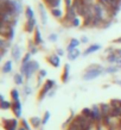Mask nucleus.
Instances as JSON below:
<instances>
[{"label":"nucleus","mask_w":121,"mask_h":130,"mask_svg":"<svg viewBox=\"0 0 121 130\" xmlns=\"http://www.w3.org/2000/svg\"><path fill=\"white\" fill-rule=\"evenodd\" d=\"M36 72H39V63L37 61H30L29 63H21L20 66V73L30 80L32 78V75L35 74Z\"/></svg>","instance_id":"1"},{"label":"nucleus","mask_w":121,"mask_h":130,"mask_svg":"<svg viewBox=\"0 0 121 130\" xmlns=\"http://www.w3.org/2000/svg\"><path fill=\"white\" fill-rule=\"evenodd\" d=\"M102 73H105V68L99 66V64H91L90 67H88V69L86 71V73L83 74V80H93L99 78Z\"/></svg>","instance_id":"2"},{"label":"nucleus","mask_w":121,"mask_h":130,"mask_svg":"<svg viewBox=\"0 0 121 130\" xmlns=\"http://www.w3.org/2000/svg\"><path fill=\"white\" fill-rule=\"evenodd\" d=\"M55 85H56L55 80H51V79L46 80L45 84L43 85V88L40 90V93H39V100H43L45 97H47V93H49L51 90H54Z\"/></svg>","instance_id":"3"},{"label":"nucleus","mask_w":121,"mask_h":130,"mask_svg":"<svg viewBox=\"0 0 121 130\" xmlns=\"http://www.w3.org/2000/svg\"><path fill=\"white\" fill-rule=\"evenodd\" d=\"M91 119L95 123L103 122V115H102L101 106L100 105H93L91 106Z\"/></svg>","instance_id":"4"},{"label":"nucleus","mask_w":121,"mask_h":130,"mask_svg":"<svg viewBox=\"0 0 121 130\" xmlns=\"http://www.w3.org/2000/svg\"><path fill=\"white\" fill-rule=\"evenodd\" d=\"M4 122V128L6 130H18L20 124H18L17 118H12V119H3Z\"/></svg>","instance_id":"5"},{"label":"nucleus","mask_w":121,"mask_h":130,"mask_svg":"<svg viewBox=\"0 0 121 130\" xmlns=\"http://www.w3.org/2000/svg\"><path fill=\"white\" fill-rule=\"evenodd\" d=\"M12 111L16 116V118H21L23 115V106H21V102H12Z\"/></svg>","instance_id":"6"},{"label":"nucleus","mask_w":121,"mask_h":130,"mask_svg":"<svg viewBox=\"0 0 121 130\" xmlns=\"http://www.w3.org/2000/svg\"><path fill=\"white\" fill-rule=\"evenodd\" d=\"M11 55H12V59L13 61H16V62H19L21 59V48L18 45V44H14L11 49Z\"/></svg>","instance_id":"7"},{"label":"nucleus","mask_w":121,"mask_h":130,"mask_svg":"<svg viewBox=\"0 0 121 130\" xmlns=\"http://www.w3.org/2000/svg\"><path fill=\"white\" fill-rule=\"evenodd\" d=\"M76 17H77V11H76V8H75L74 6L66 8L65 16H64V20H65V22L71 23V22H72V19H75Z\"/></svg>","instance_id":"8"},{"label":"nucleus","mask_w":121,"mask_h":130,"mask_svg":"<svg viewBox=\"0 0 121 130\" xmlns=\"http://www.w3.org/2000/svg\"><path fill=\"white\" fill-rule=\"evenodd\" d=\"M100 106H101V111H102V115H103V119L112 115V112H113V105H112V103H109V104H101Z\"/></svg>","instance_id":"9"},{"label":"nucleus","mask_w":121,"mask_h":130,"mask_svg":"<svg viewBox=\"0 0 121 130\" xmlns=\"http://www.w3.org/2000/svg\"><path fill=\"white\" fill-rule=\"evenodd\" d=\"M72 6L76 8L78 16H82L83 10H84V7H86V3H84V0H74Z\"/></svg>","instance_id":"10"},{"label":"nucleus","mask_w":121,"mask_h":130,"mask_svg":"<svg viewBox=\"0 0 121 130\" xmlns=\"http://www.w3.org/2000/svg\"><path fill=\"white\" fill-rule=\"evenodd\" d=\"M47 62L50 63L52 67H59L61 66V59L57 54H52L47 57Z\"/></svg>","instance_id":"11"},{"label":"nucleus","mask_w":121,"mask_h":130,"mask_svg":"<svg viewBox=\"0 0 121 130\" xmlns=\"http://www.w3.org/2000/svg\"><path fill=\"white\" fill-rule=\"evenodd\" d=\"M38 12H39V16H40V20H42V24H43V25H46V22H47L46 11H45V7H44L43 4H39V5H38Z\"/></svg>","instance_id":"12"},{"label":"nucleus","mask_w":121,"mask_h":130,"mask_svg":"<svg viewBox=\"0 0 121 130\" xmlns=\"http://www.w3.org/2000/svg\"><path fill=\"white\" fill-rule=\"evenodd\" d=\"M101 49V45L100 44H91V45H89V47L87 48L86 50L83 51V55L84 56H88L90 55V54H93V53H95V51H98Z\"/></svg>","instance_id":"13"},{"label":"nucleus","mask_w":121,"mask_h":130,"mask_svg":"<svg viewBox=\"0 0 121 130\" xmlns=\"http://www.w3.org/2000/svg\"><path fill=\"white\" fill-rule=\"evenodd\" d=\"M30 123H31V125L35 128V129H39L40 126L43 125V121L39 118L38 116H33L30 118Z\"/></svg>","instance_id":"14"},{"label":"nucleus","mask_w":121,"mask_h":130,"mask_svg":"<svg viewBox=\"0 0 121 130\" xmlns=\"http://www.w3.org/2000/svg\"><path fill=\"white\" fill-rule=\"evenodd\" d=\"M36 28H37V25H36V19H30V20H26V23H25V30L28 32H32L35 31Z\"/></svg>","instance_id":"15"},{"label":"nucleus","mask_w":121,"mask_h":130,"mask_svg":"<svg viewBox=\"0 0 121 130\" xmlns=\"http://www.w3.org/2000/svg\"><path fill=\"white\" fill-rule=\"evenodd\" d=\"M33 42H35L37 45H42L43 44V37H42V34H40V30L37 26L35 30V38H33Z\"/></svg>","instance_id":"16"},{"label":"nucleus","mask_w":121,"mask_h":130,"mask_svg":"<svg viewBox=\"0 0 121 130\" xmlns=\"http://www.w3.org/2000/svg\"><path fill=\"white\" fill-rule=\"evenodd\" d=\"M12 66H13V62H12L11 60H7V61L4 63L3 68H1V72H3L4 74H8V73H11L12 72Z\"/></svg>","instance_id":"17"},{"label":"nucleus","mask_w":121,"mask_h":130,"mask_svg":"<svg viewBox=\"0 0 121 130\" xmlns=\"http://www.w3.org/2000/svg\"><path fill=\"white\" fill-rule=\"evenodd\" d=\"M44 3L50 8H58L59 6H61L62 0H44Z\"/></svg>","instance_id":"18"},{"label":"nucleus","mask_w":121,"mask_h":130,"mask_svg":"<svg viewBox=\"0 0 121 130\" xmlns=\"http://www.w3.org/2000/svg\"><path fill=\"white\" fill-rule=\"evenodd\" d=\"M69 74H70V66L66 63V64H64V69H63V74H62L63 83H66L69 80Z\"/></svg>","instance_id":"19"},{"label":"nucleus","mask_w":121,"mask_h":130,"mask_svg":"<svg viewBox=\"0 0 121 130\" xmlns=\"http://www.w3.org/2000/svg\"><path fill=\"white\" fill-rule=\"evenodd\" d=\"M80 44H81V41L76 40V38H71L70 43L68 44V47H66V51H71L72 49H76Z\"/></svg>","instance_id":"20"},{"label":"nucleus","mask_w":121,"mask_h":130,"mask_svg":"<svg viewBox=\"0 0 121 130\" xmlns=\"http://www.w3.org/2000/svg\"><path fill=\"white\" fill-rule=\"evenodd\" d=\"M80 55H81V51L78 50L77 48H76V49H72L71 51H68V59L70 60V61H74V60H76Z\"/></svg>","instance_id":"21"},{"label":"nucleus","mask_w":121,"mask_h":130,"mask_svg":"<svg viewBox=\"0 0 121 130\" xmlns=\"http://www.w3.org/2000/svg\"><path fill=\"white\" fill-rule=\"evenodd\" d=\"M119 55H117L115 51H113V53H110L109 55L107 56V61L109 63H115V64H117V62H119Z\"/></svg>","instance_id":"22"},{"label":"nucleus","mask_w":121,"mask_h":130,"mask_svg":"<svg viewBox=\"0 0 121 130\" xmlns=\"http://www.w3.org/2000/svg\"><path fill=\"white\" fill-rule=\"evenodd\" d=\"M3 37H5L7 41L12 42V41H13V38H14V26H10V29L7 30V32H6Z\"/></svg>","instance_id":"23"},{"label":"nucleus","mask_w":121,"mask_h":130,"mask_svg":"<svg viewBox=\"0 0 121 130\" xmlns=\"http://www.w3.org/2000/svg\"><path fill=\"white\" fill-rule=\"evenodd\" d=\"M13 80H14V84H16V85L21 86L24 84V75L21 74V73H17V74H14V76H13Z\"/></svg>","instance_id":"24"},{"label":"nucleus","mask_w":121,"mask_h":130,"mask_svg":"<svg viewBox=\"0 0 121 130\" xmlns=\"http://www.w3.org/2000/svg\"><path fill=\"white\" fill-rule=\"evenodd\" d=\"M25 17H26V20L33 19L35 18V13H33V10L30 6H26L25 7Z\"/></svg>","instance_id":"25"},{"label":"nucleus","mask_w":121,"mask_h":130,"mask_svg":"<svg viewBox=\"0 0 121 130\" xmlns=\"http://www.w3.org/2000/svg\"><path fill=\"white\" fill-rule=\"evenodd\" d=\"M29 53H31L32 55L38 53V45L35 42H29Z\"/></svg>","instance_id":"26"},{"label":"nucleus","mask_w":121,"mask_h":130,"mask_svg":"<svg viewBox=\"0 0 121 130\" xmlns=\"http://www.w3.org/2000/svg\"><path fill=\"white\" fill-rule=\"evenodd\" d=\"M0 109H1V110H10V109H12V102L1 100V102H0Z\"/></svg>","instance_id":"27"},{"label":"nucleus","mask_w":121,"mask_h":130,"mask_svg":"<svg viewBox=\"0 0 121 130\" xmlns=\"http://www.w3.org/2000/svg\"><path fill=\"white\" fill-rule=\"evenodd\" d=\"M14 7H16V14L19 16L20 13L23 12V5L20 0H14Z\"/></svg>","instance_id":"28"},{"label":"nucleus","mask_w":121,"mask_h":130,"mask_svg":"<svg viewBox=\"0 0 121 130\" xmlns=\"http://www.w3.org/2000/svg\"><path fill=\"white\" fill-rule=\"evenodd\" d=\"M51 13H52V16L55 17V18H62L63 17V12L61 8H51Z\"/></svg>","instance_id":"29"},{"label":"nucleus","mask_w":121,"mask_h":130,"mask_svg":"<svg viewBox=\"0 0 121 130\" xmlns=\"http://www.w3.org/2000/svg\"><path fill=\"white\" fill-rule=\"evenodd\" d=\"M11 97H12V102H18L20 100V97H19V91L17 88H13L11 91Z\"/></svg>","instance_id":"30"},{"label":"nucleus","mask_w":121,"mask_h":130,"mask_svg":"<svg viewBox=\"0 0 121 130\" xmlns=\"http://www.w3.org/2000/svg\"><path fill=\"white\" fill-rule=\"evenodd\" d=\"M119 69H120L119 66H110V67H108V68H105V73H107V74H114V73H116Z\"/></svg>","instance_id":"31"},{"label":"nucleus","mask_w":121,"mask_h":130,"mask_svg":"<svg viewBox=\"0 0 121 130\" xmlns=\"http://www.w3.org/2000/svg\"><path fill=\"white\" fill-rule=\"evenodd\" d=\"M20 125H23L26 130H32V129H31V123L28 122V121H26L25 118L21 119V123H20Z\"/></svg>","instance_id":"32"},{"label":"nucleus","mask_w":121,"mask_h":130,"mask_svg":"<svg viewBox=\"0 0 121 130\" xmlns=\"http://www.w3.org/2000/svg\"><path fill=\"white\" fill-rule=\"evenodd\" d=\"M31 56H32L31 53H26V54L24 55L23 60H21V63H29L31 61Z\"/></svg>","instance_id":"33"},{"label":"nucleus","mask_w":121,"mask_h":130,"mask_svg":"<svg viewBox=\"0 0 121 130\" xmlns=\"http://www.w3.org/2000/svg\"><path fill=\"white\" fill-rule=\"evenodd\" d=\"M82 115H84L86 117L88 118H91V107H86V109H83L82 110Z\"/></svg>","instance_id":"34"},{"label":"nucleus","mask_w":121,"mask_h":130,"mask_svg":"<svg viewBox=\"0 0 121 130\" xmlns=\"http://www.w3.org/2000/svg\"><path fill=\"white\" fill-rule=\"evenodd\" d=\"M80 24H81V20H80L78 17H76L75 19H72V22L70 23V25L71 26H74V28H78V26H80Z\"/></svg>","instance_id":"35"},{"label":"nucleus","mask_w":121,"mask_h":130,"mask_svg":"<svg viewBox=\"0 0 121 130\" xmlns=\"http://www.w3.org/2000/svg\"><path fill=\"white\" fill-rule=\"evenodd\" d=\"M49 119H50V112L49 111H45V113H44V117H43V125H45L47 122H49Z\"/></svg>","instance_id":"36"},{"label":"nucleus","mask_w":121,"mask_h":130,"mask_svg":"<svg viewBox=\"0 0 121 130\" xmlns=\"http://www.w3.org/2000/svg\"><path fill=\"white\" fill-rule=\"evenodd\" d=\"M32 93V88L29 85L24 86V95H30Z\"/></svg>","instance_id":"37"},{"label":"nucleus","mask_w":121,"mask_h":130,"mask_svg":"<svg viewBox=\"0 0 121 130\" xmlns=\"http://www.w3.org/2000/svg\"><path fill=\"white\" fill-rule=\"evenodd\" d=\"M57 38H58L57 34H50V35H49V41H51V42H56Z\"/></svg>","instance_id":"38"},{"label":"nucleus","mask_w":121,"mask_h":130,"mask_svg":"<svg viewBox=\"0 0 121 130\" xmlns=\"http://www.w3.org/2000/svg\"><path fill=\"white\" fill-rule=\"evenodd\" d=\"M47 74V72L45 71V69H39L38 72V76H40V78H45Z\"/></svg>","instance_id":"39"},{"label":"nucleus","mask_w":121,"mask_h":130,"mask_svg":"<svg viewBox=\"0 0 121 130\" xmlns=\"http://www.w3.org/2000/svg\"><path fill=\"white\" fill-rule=\"evenodd\" d=\"M64 3H65V8H69L72 6V3H74V0H64Z\"/></svg>","instance_id":"40"},{"label":"nucleus","mask_w":121,"mask_h":130,"mask_svg":"<svg viewBox=\"0 0 121 130\" xmlns=\"http://www.w3.org/2000/svg\"><path fill=\"white\" fill-rule=\"evenodd\" d=\"M81 43H83V44H86V43H88L89 42V38L87 37V36H82V38H81Z\"/></svg>","instance_id":"41"},{"label":"nucleus","mask_w":121,"mask_h":130,"mask_svg":"<svg viewBox=\"0 0 121 130\" xmlns=\"http://www.w3.org/2000/svg\"><path fill=\"white\" fill-rule=\"evenodd\" d=\"M56 54H57L58 56H63V55H64V51H63L62 49H57V51H56Z\"/></svg>","instance_id":"42"},{"label":"nucleus","mask_w":121,"mask_h":130,"mask_svg":"<svg viewBox=\"0 0 121 130\" xmlns=\"http://www.w3.org/2000/svg\"><path fill=\"white\" fill-rule=\"evenodd\" d=\"M54 94H55V90H51L50 92L47 93V97H49V98H52V97H54Z\"/></svg>","instance_id":"43"},{"label":"nucleus","mask_w":121,"mask_h":130,"mask_svg":"<svg viewBox=\"0 0 121 130\" xmlns=\"http://www.w3.org/2000/svg\"><path fill=\"white\" fill-rule=\"evenodd\" d=\"M114 83L116 84V85H119V86H121V80H115Z\"/></svg>","instance_id":"44"},{"label":"nucleus","mask_w":121,"mask_h":130,"mask_svg":"<svg viewBox=\"0 0 121 130\" xmlns=\"http://www.w3.org/2000/svg\"><path fill=\"white\" fill-rule=\"evenodd\" d=\"M18 130H26L25 128H24L23 125H19V128H18Z\"/></svg>","instance_id":"45"},{"label":"nucleus","mask_w":121,"mask_h":130,"mask_svg":"<svg viewBox=\"0 0 121 130\" xmlns=\"http://www.w3.org/2000/svg\"><path fill=\"white\" fill-rule=\"evenodd\" d=\"M0 100H5V98H4V95L3 94H0Z\"/></svg>","instance_id":"46"},{"label":"nucleus","mask_w":121,"mask_h":130,"mask_svg":"<svg viewBox=\"0 0 121 130\" xmlns=\"http://www.w3.org/2000/svg\"><path fill=\"white\" fill-rule=\"evenodd\" d=\"M119 67H120V68H121V64H119Z\"/></svg>","instance_id":"47"}]
</instances>
